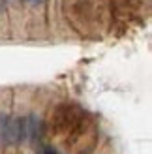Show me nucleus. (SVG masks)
<instances>
[{
    "label": "nucleus",
    "instance_id": "nucleus-3",
    "mask_svg": "<svg viewBox=\"0 0 152 154\" xmlns=\"http://www.w3.org/2000/svg\"><path fill=\"white\" fill-rule=\"evenodd\" d=\"M25 2H30V4H40V2H43V0H25Z\"/></svg>",
    "mask_w": 152,
    "mask_h": 154
},
{
    "label": "nucleus",
    "instance_id": "nucleus-2",
    "mask_svg": "<svg viewBox=\"0 0 152 154\" xmlns=\"http://www.w3.org/2000/svg\"><path fill=\"white\" fill-rule=\"evenodd\" d=\"M40 128H41V122H40V117L36 115H30L26 119V137L30 141H36L40 137Z\"/></svg>",
    "mask_w": 152,
    "mask_h": 154
},
{
    "label": "nucleus",
    "instance_id": "nucleus-1",
    "mask_svg": "<svg viewBox=\"0 0 152 154\" xmlns=\"http://www.w3.org/2000/svg\"><path fill=\"white\" fill-rule=\"evenodd\" d=\"M21 139H26V119H6V124L2 130V143L15 145Z\"/></svg>",
    "mask_w": 152,
    "mask_h": 154
},
{
    "label": "nucleus",
    "instance_id": "nucleus-4",
    "mask_svg": "<svg viewBox=\"0 0 152 154\" xmlns=\"http://www.w3.org/2000/svg\"><path fill=\"white\" fill-rule=\"evenodd\" d=\"M4 11V0H0V13Z\"/></svg>",
    "mask_w": 152,
    "mask_h": 154
}]
</instances>
